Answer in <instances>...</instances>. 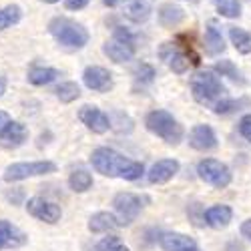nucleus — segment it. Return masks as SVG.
Wrapping results in <instances>:
<instances>
[{"label":"nucleus","mask_w":251,"mask_h":251,"mask_svg":"<svg viewBox=\"0 0 251 251\" xmlns=\"http://www.w3.org/2000/svg\"><path fill=\"white\" fill-rule=\"evenodd\" d=\"M117 227H121V225H119L117 217L109 211H99V213L91 215V219H89V231L91 233H109Z\"/></svg>","instance_id":"aec40b11"},{"label":"nucleus","mask_w":251,"mask_h":251,"mask_svg":"<svg viewBox=\"0 0 251 251\" xmlns=\"http://www.w3.org/2000/svg\"><path fill=\"white\" fill-rule=\"evenodd\" d=\"M205 50H207V54H211V56H217V54H221L225 50L221 30L213 23H209L207 30H205Z\"/></svg>","instance_id":"412c9836"},{"label":"nucleus","mask_w":251,"mask_h":251,"mask_svg":"<svg viewBox=\"0 0 251 251\" xmlns=\"http://www.w3.org/2000/svg\"><path fill=\"white\" fill-rule=\"evenodd\" d=\"M91 163L97 173H100L104 177H119L125 181H137L145 173L143 163L125 159L121 153H117L109 147L95 149L91 155Z\"/></svg>","instance_id":"f257e3e1"},{"label":"nucleus","mask_w":251,"mask_h":251,"mask_svg":"<svg viewBox=\"0 0 251 251\" xmlns=\"http://www.w3.org/2000/svg\"><path fill=\"white\" fill-rule=\"evenodd\" d=\"M26 211L28 215H32L34 219L43 221V223H49V225H54L60 221L62 217V211L60 207L54 203V201H49L45 197H30L26 201Z\"/></svg>","instance_id":"6e6552de"},{"label":"nucleus","mask_w":251,"mask_h":251,"mask_svg":"<svg viewBox=\"0 0 251 251\" xmlns=\"http://www.w3.org/2000/svg\"><path fill=\"white\" fill-rule=\"evenodd\" d=\"M197 175L201 181H205L207 185H211L215 187V189H225V187L231 183L233 175H231V169L217 161V159H203L199 161L197 165Z\"/></svg>","instance_id":"0eeeda50"},{"label":"nucleus","mask_w":251,"mask_h":251,"mask_svg":"<svg viewBox=\"0 0 251 251\" xmlns=\"http://www.w3.org/2000/svg\"><path fill=\"white\" fill-rule=\"evenodd\" d=\"M241 235L251 241V219H247V221L241 223Z\"/></svg>","instance_id":"72a5a7b5"},{"label":"nucleus","mask_w":251,"mask_h":251,"mask_svg":"<svg viewBox=\"0 0 251 251\" xmlns=\"http://www.w3.org/2000/svg\"><path fill=\"white\" fill-rule=\"evenodd\" d=\"M20 16H23V8L18 4H8L4 8H0V30H6L12 25H16Z\"/></svg>","instance_id":"a878e982"},{"label":"nucleus","mask_w":251,"mask_h":251,"mask_svg":"<svg viewBox=\"0 0 251 251\" xmlns=\"http://www.w3.org/2000/svg\"><path fill=\"white\" fill-rule=\"evenodd\" d=\"M229 38H231V45L235 47L237 52L241 54H251V32L231 26L229 28Z\"/></svg>","instance_id":"b1692460"},{"label":"nucleus","mask_w":251,"mask_h":251,"mask_svg":"<svg viewBox=\"0 0 251 251\" xmlns=\"http://www.w3.org/2000/svg\"><path fill=\"white\" fill-rule=\"evenodd\" d=\"M54 93H56V99L60 102H65V104H69V102H73L80 97V89L73 80H67V82H62V85H58Z\"/></svg>","instance_id":"bb28decb"},{"label":"nucleus","mask_w":251,"mask_h":251,"mask_svg":"<svg viewBox=\"0 0 251 251\" xmlns=\"http://www.w3.org/2000/svg\"><path fill=\"white\" fill-rule=\"evenodd\" d=\"M78 119L80 123L85 125V127L97 135H102L111 129V119L104 115L100 109L97 107H91V104H85V107H80L78 111Z\"/></svg>","instance_id":"9d476101"},{"label":"nucleus","mask_w":251,"mask_h":251,"mask_svg":"<svg viewBox=\"0 0 251 251\" xmlns=\"http://www.w3.org/2000/svg\"><path fill=\"white\" fill-rule=\"evenodd\" d=\"M93 175L87 169H75L69 177V187L75 193H87L89 189H93Z\"/></svg>","instance_id":"5701e85b"},{"label":"nucleus","mask_w":251,"mask_h":251,"mask_svg":"<svg viewBox=\"0 0 251 251\" xmlns=\"http://www.w3.org/2000/svg\"><path fill=\"white\" fill-rule=\"evenodd\" d=\"M161 247L165 251H201L199 245L183 233H163L161 235Z\"/></svg>","instance_id":"a211bd4d"},{"label":"nucleus","mask_w":251,"mask_h":251,"mask_svg":"<svg viewBox=\"0 0 251 251\" xmlns=\"http://www.w3.org/2000/svg\"><path fill=\"white\" fill-rule=\"evenodd\" d=\"M191 93L193 99L203 104V107H209L211 111L217 109V104L227 99V89L221 82V78L213 73V71H199L191 76Z\"/></svg>","instance_id":"f03ea898"},{"label":"nucleus","mask_w":251,"mask_h":251,"mask_svg":"<svg viewBox=\"0 0 251 251\" xmlns=\"http://www.w3.org/2000/svg\"><path fill=\"white\" fill-rule=\"evenodd\" d=\"M153 8H155V0H127L125 8H123V14L127 16L131 23L143 25L149 20Z\"/></svg>","instance_id":"dca6fc26"},{"label":"nucleus","mask_w":251,"mask_h":251,"mask_svg":"<svg viewBox=\"0 0 251 251\" xmlns=\"http://www.w3.org/2000/svg\"><path fill=\"white\" fill-rule=\"evenodd\" d=\"M217 12L225 18H239L241 16V4L239 0H213Z\"/></svg>","instance_id":"c85d7f7f"},{"label":"nucleus","mask_w":251,"mask_h":251,"mask_svg":"<svg viewBox=\"0 0 251 251\" xmlns=\"http://www.w3.org/2000/svg\"><path fill=\"white\" fill-rule=\"evenodd\" d=\"M43 2H47V4H54V2H58V0H43Z\"/></svg>","instance_id":"58836bf2"},{"label":"nucleus","mask_w":251,"mask_h":251,"mask_svg":"<svg viewBox=\"0 0 251 251\" xmlns=\"http://www.w3.org/2000/svg\"><path fill=\"white\" fill-rule=\"evenodd\" d=\"M89 2L91 0H65V6L69 10H80V8H85Z\"/></svg>","instance_id":"473e14b6"},{"label":"nucleus","mask_w":251,"mask_h":251,"mask_svg":"<svg viewBox=\"0 0 251 251\" xmlns=\"http://www.w3.org/2000/svg\"><path fill=\"white\" fill-rule=\"evenodd\" d=\"M28 237L23 229H18L14 223L0 219V251L2 249H18L26 245Z\"/></svg>","instance_id":"4468645a"},{"label":"nucleus","mask_w":251,"mask_h":251,"mask_svg":"<svg viewBox=\"0 0 251 251\" xmlns=\"http://www.w3.org/2000/svg\"><path fill=\"white\" fill-rule=\"evenodd\" d=\"M239 133H241V137L247 143H251V113L241 117V121H239Z\"/></svg>","instance_id":"2f4dec72"},{"label":"nucleus","mask_w":251,"mask_h":251,"mask_svg":"<svg viewBox=\"0 0 251 251\" xmlns=\"http://www.w3.org/2000/svg\"><path fill=\"white\" fill-rule=\"evenodd\" d=\"M215 73H219L221 76H227V78H231L233 82H239V85H245V78L241 75V71L233 65L231 60H219L217 65H215Z\"/></svg>","instance_id":"cd10ccee"},{"label":"nucleus","mask_w":251,"mask_h":251,"mask_svg":"<svg viewBox=\"0 0 251 251\" xmlns=\"http://www.w3.org/2000/svg\"><path fill=\"white\" fill-rule=\"evenodd\" d=\"M97 251H131V249L125 245L117 235H111V237H104L97 243Z\"/></svg>","instance_id":"7c9ffc66"},{"label":"nucleus","mask_w":251,"mask_h":251,"mask_svg":"<svg viewBox=\"0 0 251 251\" xmlns=\"http://www.w3.org/2000/svg\"><path fill=\"white\" fill-rule=\"evenodd\" d=\"M56 171V165L52 161H30V163H12L4 169L2 179L6 183H16L25 181L30 177H40V175H50Z\"/></svg>","instance_id":"423d86ee"},{"label":"nucleus","mask_w":251,"mask_h":251,"mask_svg":"<svg viewBox=\"0 0 251 251\" xmlns=\"http://www.w3.org/2000/svg\"><path fill=\"white\" fill-rule=\"evenodd\" d=\"M102 2H104V4H107V6H111V8H113V6H115V4L119 2V0H102Z\"/></svg>","instance_id":"4c0bfd02"},{"label":"nucleus","mask_w":251,"mask_h":251,"mask_svg":"<svg viewBox=\"0 0 251 251\" xmlns=\"http://www.w3.org/2000/svg\"><path fill=\"white\" fill-rule=\"evenodd\" d=\"M20 199H23V191H20V189H14V195H12V193H8V201L18 203Z\"/></svg>","instance_id":"f704fd0d"},{"label":"nucleus","mask_w":251,"mask_h":251,"mask_svg":"<svg viewBox=\"0 0 251 251\" xmlns=\"http://www.w3.org/2000/svg\"><path fill=\"white\" fill-rule=\"evenodd\" d=\"M102 52L107 54L113 62H127L135 56V45H129V43H123L119 38H113L111 43L102 45Z\"/></svg>","instance_id":"6ab92c4d"},{"label":"nucleus","mask_w":251,"mask_h":251,"mask_svg":"<svg viewBox=\"0 0 251 251\" xmlns=\"http://www.w3.org/2000/svg\"><path fill=\"white\" fill-rule=\"evenodd\" d=\"M6 87H8L6 76H0V99H2V95L6 93Z\"/></svg>","instance_id":"c9c22d12"},{"label":"nucleus","mask_w":251,"mask_h":251,"mask_svg":"<svg viewBox=\"0 0 251 251\" xmlns=\"http://www.w3.org/2000/svg\"><path fill=\"white\" fill-rule=\"evenodd\" d=\"M58 76H60V73L56 69H50V67H32L28 71V82L34 87L50 85V82L56 80Z\"/></svg>","instance_id":"4be33fe9"},{"label":"nucleus","mask_w":251,"mask_h":251,"mask_svg":"<svg viewBox=\"0 0 251 251\" xmlns=\"http://www.w3.org/2000/svg\"><path fill=\"white\" fill-rule=\"evenodd\" d=\"M179 169H181V165H179L177 159H161V161H157V163L151 167V171L147 173L149 183H153V185H163V183H167V181H171V179L179 173Z\"/></svg>","instance_id":"2eb2a0df"},{"label":"nucleus","mask_w":251,"mask_h":251,"mask_svg":"<svg viewBox=\"0 0 251 251\" xmlns=\"http://www.w3.org/2000/svg\"><path fill=\"white\" fill-rule=\"evenodd\" d=\"M49 32L56 38V43H60L67 49H82L89 43V30L80 23L71 20L67 16L52 18L49 25Z\"/></svg>","instance_id":"7ed1b4c3"},{"label":"nucleus","mask_w":251,"mask_h":251,"mask_svg":"<svg viewBox=\"0 0 251 251\" xmlns=\"http://www.w3.org/2000/svg\"><path fill=\"white\" fill-rule=\"evenodd\" d=\"M28 139V129L20 121H8L0 131V145L4 149H18Z\"/></svg>","instance_id":"f8f14e48"},{"label":"nucleus","mask_w":251,"mask_h":251,"mask_svg":"<svg viewBox=\"0 0 251 251\" xmlns=\"http://www.w3.org/2000/svg\"><path fill=\"white\" fill-rule=\"evenodd\" d=\"M145 125L147 129L157 135L159 139H163L167 145H179L183 141V127L179 125V121L169 113V111H163V109H157V111H151L145 119Z\"/></svg>","instance_id":"20e7f679"},{"label":"nucleus","mask_w":251,"mask_h":251,"mask_svg":"<svg viewBox=\"0 0 251 251\" xmlns=\"http://www.w3.org/2000/svg\"><path fill=\"white\" fill-rule=\"evenodd\" d=\"M157 73L151 65H147V62H139V65L135 67V80L141 82V85H151V82L155 80Z\"/></svg>","instance_id":"c756f323"},{"label":"nucleus","mask_w":251,"mask_h":251,"mask_svg":"<svg viewBox=\"0 0 251 251\" xmlns=\"http://www.w3.org/2000/svg\"><path fill=\"white\" fill-rule=\"evenodd\" d=\"M189 145L201 153L213 151L217 147V135L209 125H195L189 133Z\"/></svg>","instance_id":"ddd939ff"},{"label":"nucleus","mask_w":251,"mask_h":251,"mask_svg":"<svg viewBox=\"0 0 251 251\" xmlns=\"http://www.w3.org/2000/svg\"><path fill=\"white\" fill-rule=\"evenodd\" d=\"M149 201L151 199L147 195H137L131 191L117 193L113 199V207H115V213H117L115 217H117L119 225H131Z\"/></svg>","instance_id":"39448f33"},{"label":"nucleus","mask_w":251,"mask_h":251,"mask_svg":"<svg viewBox=\"0 0 251 251\" xmlns=\"http://www.w3.org/2000/svg\"><path fill=\"white\" fill-rule=\"evenodd\" d=\"M183 16H185L183 8H179L175 4H163L159 10V23L163 26H177L183 20Z\"/></svg>","instance_id":"393cba45"},{"label":"nucleus","mask_w":251,"mask_h":251,"mask_svg":"<svg viewBox=\"0 0 251 251\" xmlns=\"http://www.w3.org/2000/svg\"><path fill=\"white\" fill-rule=\"evenodd\" d=\"M82 82L91 91L107 93L113 89V75L102 67H87L85 73H82Z\"/></svg>","instance_id":"9b49d317"},{"label":"nucleus","mask_w":251,"mask_h":251,"mask_svg":"<svg viewBox=\"0 0 251 251\" xmlns=\"http://www.w3.org/2000/svg\"><path fill=\"white\" fill-rule=\"evenodd\" d=\"M10 121V117H8V113H4V111H0V131H2V127Z\"/></svg>","instance_id":"e433bc0d"},{"label":"nucleus","mask_w":251,"mask_h":251,"mask_svg":"<svg viewBox=\"0 0 251 251\" xmlns=\"http://www.w3.org/2000/svg\"><path fill=\"white\" fill-rule=\"evenodd\" d=\"M159 58L177 75L187 73V69H189V65H191L189 54H187L185 50H181L175 43H163L161 49H159Z\"/></svg>","instance_id":"1a4fd4ad"},{"label":"nucleus","mask_w":251,"mask_h":251,"mask_svg":"<svg viewBox=\"0 0 251 251\" xmlns=\"http://www.w3.org/2000/svg\"><path fill=\"white\" fill-rule=\"evenodd\" d=\"M203 219L213 229H225L233 219V209L229 205H213L203 213Z\"/></svg>","instance_id":"f3484780"}]
</instances>
